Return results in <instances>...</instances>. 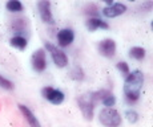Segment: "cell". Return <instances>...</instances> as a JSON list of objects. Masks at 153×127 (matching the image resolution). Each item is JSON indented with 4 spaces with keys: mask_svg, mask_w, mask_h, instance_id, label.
Segmentation results:
<instances>
[{
    "mask_svg": "<svg viewBox=\"0 0 153 127\" xmlns=\"http://www.w3.org/2000/svg\"><path fill=\"white\" fill-rule=\"evenodd\" d=\"M5 7H7V10L10 12H20V11H23V4L19 0H10L5 4Z\"/></svg>",
    "mask_w": 153,
    "mask_h": 127,
    "instance_id": "obj_17",
    "label": "cell"
},
{
    "mask_svg": "<svg viewBox=\"0 0 153 127\" xmlns=\"http://www.w3.org/2000/svg\"><path fill=\"white\" fill-rule=\"evenodd\" d=\"M84 13L89 15V17H99V7L96 4H93V3H89V4L85 5Z\"/></svg>",
    "mask_w": 153,
    "mask_h": 127,
    "instance_id": "obj_18",
    "label": "cell"
},
{
    "mask_svg": "<svg viewBox=\"0 0 153 127\" xmlns=\"http://www.w3.org/2000/svg\"><path fill=\"white\" fill-rule=\"evenodd\" d=\"M116 66H117V69L123 73V74H125V76L129 74V66H128V64H126V62H124V61H120Z\"/></svg>",
    "mask_w": 153,
    "mask_h": 127,
    "instance_id": "obj_22",
    "label": "cell"
},
{
    "mask_svg": "<svg viewBox=\"0 0 153 127\" xmlns=\"http://www.w3.org/2000/svg\"><path fill=\"white\" fill-rule=\"evenodd\" d=\"M11 29L15 33V36H22L25 33V31L28 29V23L25 19H16L11 24Z\"/></svg>",
    "mask_w": 153,
    "mask_h": 127,
    "instance_id": "obj_13",
    "label": "cell"
},
{
    "mask_svg": "<svg viewBox=\"0 0 153 127\" xmlns=\"http://www.w3.org/2000/svg\"><path fill=\"white\" fill-rule=\"evenodd\" d=\"M45 49L51 54L52 60H53V62L57 68H65L68 65V57L61 49H59L57 46H55L51 43H45Z\"/></svg>",
    "mask_w": 153,
    "mask_h": 127,
    "instance_id": "obj_4",
    "label": "cell"
},
{
    "mask_svg": "<svg viewBox=\"0 0 153 127\" xmlns=\"http://www.w3.org/2000/svg\"><path fill=\"white\" fill-rule=\"evenodd\" d=\"M77 105L79 109L81 110V114L87 120H92L93 118V111H95V105L96 101L93 98V93H84L77 98Z\"/></svg>",
    "mask_w": 153,
    "mask_h": 127,
    "instance_id": "obj_2",
    "label": "cell"
},
{
    "mask_svg": "<svg viewBox=\"0 0 153 127\" xmlns=\"http://www.w3.org/2000/svg\"><path fill=\"white\" fill-rule=\"evenodd\" d=\"M0 87H3V89H5V90H12L13 84L10 81V79H7L5 77H3L0 74Z\"/></svg>",
    "mask_w": 153,
    "mask_h": 127,
    "instance_id": "obj_21",
    "label": "cell"
},
{
    "mask_svg": "<svg viewBox=\"0 0 153 127\" xmlns=\"http://www.w3.org/2000/svg\"><path fill=\"white\" fill-rule=\"evenodd\" d=\"M101 102H102V105H104L105 107H109V109H111L112 106H114V103H116V98H114V95L109 91L107 95L102 97Z\"/></svg>",
    "mask_w": 153,
    "mask_h": 127,
    "instance_id": "obj_19",
    "label": "cell"
},
{
    "mask_svg": "<svg viewBox=\"0 0 153 127\" xmlns=\"http://www.w3.org/2000/svg\"><path fill=\"white\" fill-rule=\"evenodd\" d=\"M85 25H87L89 32H93L96 29H109V24L104 20L99 19V17H89L85 23Z\"/></svg>",
    "mask_w": 153,
    "mask_h": 127,
    "instance_id": "obj_12",
    "label": "cell"
},
{
    "mask_svg": "<svg viewBox=\"0 0 153 127\" xmlns=\"http://www.w3.org/2000/svg\"><path fill=\"white\" fill-rule=\"evenodd\" d=\"M125 117L129 123H136L137 120H139V114H137V111L133 110V109H128V110L125 111Z\"/></svg>",
    "mask_w": 153,
    "mask_h": 127,
    "instance_id": "obj_20",
    "label": "cell"
},
{
    "mask_svg": "<svg viewBox=\"0 0 153 127\" xmlns=\"http://www.w3.org/2000/svg\"><path fill=\"white\" fill-rule=\"evenodd\" d=\"M129 56H131L132 58H134V60L141 61L145 57V49L141 48V46H133V48H131V51H129Z\"/></svg>",
    "mask_w": 153,
    "mask_h": 127,
    "instance_id": "obj_15",
    "label": "cell"
},
{
    "mask_svg": "<svg viewBox=\"0 0 153 127\" xmlns=\"http://www.w3.org/2000/svg\"><path fill=\"white\" fill-rule=\"evenodd\" d=\"M152 7H153V1H146V3H144V4H141V8L145 11H151Z\"/></svg>",
    "mask_w": 153,
    "mask_h": 127,
    "instance_id": "obj_23",
    "label": "cell"
},
{
    "mask_svg": "<svg viewBox=\"0 0 153 127\" xmlns=\"http://www.w3.org/2000/svg\"><path fill=\"white\" fill-rule=\"evenodd\" d=\"M71 77H72L75 81H83L84 79V72L81 69L80 65H75L71 70Z\"/></svg>",
    "mask_w": 153,
    "mask_h": 127,
    "instance_id": "obj_16",
    "label": "cell"
},
{
    "mask_svg": "<svg viewBox=\"0 0 153 127\" xmlns=\"http://www.w3.org/2000/svg\"><path fill=\"white\" fill-rule=\"evenodd\" d=\"M42 95L47 99V101L53 103V105H60V103H63V101H64V93L63 91L53 89V87H51V86L43 87Z\"/></svg>",
    "mask_w": 153,
    "mask_h": 127,
    "instance_id": "obj_6",
    "label": "cell"
},
{
    "mask_svg": "<svg viewBox=\"0 0 153 127\" xmlns=\"http://www.w3.org/2000/svg\"><path fill=\"white\" fill-rule=\"evenodd\" d=\"M126 11V5L123 4V3H113L111 7H105L102 10V15L108 19H113V17H117L120 15L125 13Z\"/></svg>",
    "mask_w": 153,
    "mask_h": 127,
    "instance_id": "obj_9",
    "label": "cell"
},
{
    "mask_svg": "<svg viewBox=\"0 0 153 127\" xmlns=\"http://www.w3.org/2000/svg\"><path fill=\"white\" fill-rule=\"evenodd\" d=\"M32 68L35 72L37 73H43L47 68V57H45V51L44 49H37L33 52L31 58Z\"/></svg>",
    "mask_w": 153,
    "mask_h": 127,
    "instance_id": "obj_5",
    "label": "cell"
},
{
    "mask_svg": "<svg viewBox=\"0 0 153 127\" xmlns=\"http://www.w3.org/2000/svg\"><path fill=\"white\" fill-rule=\"evenodd\" d=\"M99 53L107 58H112L116 54V43L112 38H104L97 45Z\"/></svg>",
    "mask_w": 153,
    "mask_h": 127,
    "instance_id": "obj_7",
    "label": "cell"
},
{
    "mask_svg": "<svg viewBox=\"0 0 153 127\" xmlns=\"http://www.w3.org/2000/svg\"><path fill=\"white\" fill-rule=\"evenodd\" d=\"M17 106H19V110L22 111L23 117L25 118V120L28 122L29 126H31V127H42V125H40V122H39V119L35 117V114L32 113L31 110H29L27 106H25V105H22V103H19Z\"/></svg>",
    "mask_w": 153,
    "mask_h": 127,
    "instance_id": "obj_11",
    "label": "cell"
},
{
    "mask_svg": "<svg viewBox=\"0 0 153 127\" xmlns=\"http://www.w3.org/2000/svg\"><path fill=\"white\" fill-rule=\"evenodd\" d=\"M37 8H39V15L42 17V20L45 24H55V19L52 16V11H51V3L48 0H42L37 3Z\"/></svg>",
    "mask_w": 153,
    "mask_h": 127,
    "instance_id": "obj_8",
    "label": "cell"
},
{
    "mask_svg": "<svg viewBox=\"0 0 153 127\" xmlns=\"http://www.w3.org/2000/svg\"><path fill=\"white\" fill-rule=\"evenodd\" d=\"M10 43L13 48L19 49V51H24V49L27 48V38H24L22 36H13L10 40Z\"/></svg>",
    "mask_w": 153,
    "mask_h": 127,
    "instance_id": "obj_14",
    "label": "cell"
},
{
    "mask_svg": "<svg viewBox=\"0 0 153 127\" xmlns=\"http://www.w3.org/2000/svg\"><path fill=\"white\" fill-rule=\"evenodd\" d=\"M144 85V74L140 70H133L129 73L124 82V94L129 103H134L139 101L140 93Z\"/></svg>",
    "mask_w": 153,
    "mask_h": 127,
    "instance_id": "obj_1",
    "label": "cell"
},
{
    "mask_svg": "<svg viewBox=\"0 0 153 127\" xmlns=\"http://www.w3.org/2000/svg\"><path fill=\"white\" fill-rule=\"evenodd\" d=\"M73 40H75V33H73L72 29H61V31H59L57 33V43L60 46H63V48H65V46L71 45V44L73 43Z\"/></svg>",
    "mask_w": 153,
    "mask_h": 127,
    "instance_id": "obj_10",
    "label": "cell"
},
{
    "mask_svg": "<svg viewBox=\"0 0 153 127\" xmlns=\"http://www.w3.org/2000/svg\"><path fill=\"white\" fill-rule=\"evenodd\" d=\"M100 123L105 127H119L121 125V115L113 107H105L100 111Z\"/></svg>",
    "mask_w": 153,
    "mask_h": 127,
    "instance_id": "obj_3",
    "label": "cell"
}]
</instances>
